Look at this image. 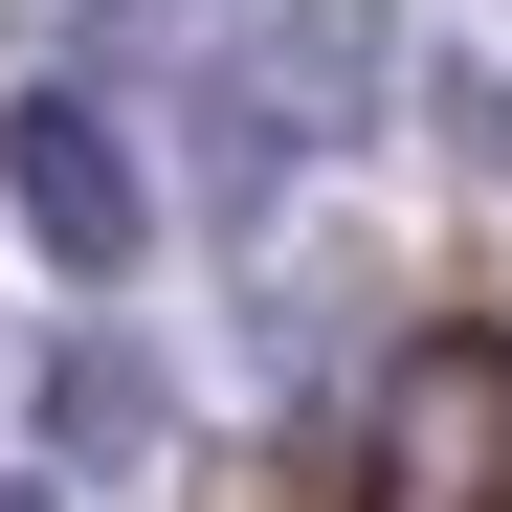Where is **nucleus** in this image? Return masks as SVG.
<instances>
[{
    "mask_svg": "<svg viewBox=\"0 0 512 512\" xmlns=\"http://www.w3.org/2000/svg\"><path fill=\"white\" fill-rule=\"evenodd\" d=\"M0 179H23V223H45V268H134L156 245V179H134V134L90 112V90H23V134H0Z\"/></svg>",
    "mask_w": 512,
    "mask_h": 512,
    "instance_id": "obj_1",
    "label": "nucleus"
},
{
    "mask_svg": "<svg viewBox=\"0 0 512 512\" xmlns=\"http://www.w3.org/2000/svg\"><path fill=\"white\" fill-rule=\"evenodd\" d=\"M401 512H512V334L401 357Z\"/></svg>",
    "mask_w": 512,
    "mask_h": 512,
    "instance_id": "obj_2",
    "label": "nucleus"
},
{
    "mask_svg": "<svg viewBox=\"0 0 512 512\" xmlns=\"http://www.w3.org/2000/svg\"><path fill=\"white\" fill-rule=\"evenodd\" d=\"M245 67L290 90V134H334V112L379 90V0H268V45H245Z\"/></svg>",
    "mask_w": 512,
    "mask_h": 512,
    "instance_id": "obj_3",
    "label": "nucleus"
},
{
    "mask_svg": "<svg viewBox=\"0 0 512 512\" xmlns=\"http://www.w3.org/2000/svg\"><path fill=\"white\" fill-rule=\"evenodd\" d=\"M45 446H67V468H134V446H156V379L112 357V334H67V357H45Z\"/></svg>",
    "mask_w": 512,
    "mask_h": 512,
    "instance_id": "obj_4",
    "label": "nucleus"
},
{
    "mask_svg": "<svg viewBox=\"0 0 512 512\" xmlns=\"http://www.w3.org/2000/svg\"><path fill=\"white\" fill-rule=\"evenodd\" d=\"M0 512H45V490H23V468H0Z\"/></svg>",
    "mask_w": 512,
    "mask_h": 512,
    "instance_id": "obj_5",
    "label": "nucleus"
}]
</instances>
